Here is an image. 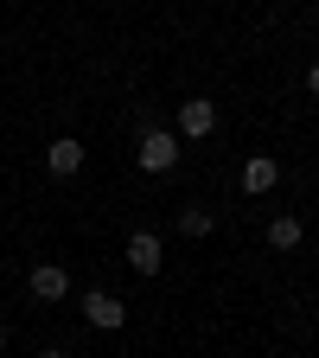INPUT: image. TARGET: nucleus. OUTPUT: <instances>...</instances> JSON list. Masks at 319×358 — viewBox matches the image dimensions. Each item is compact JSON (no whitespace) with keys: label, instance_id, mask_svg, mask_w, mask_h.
Segmentation results:
<instances>
[{"label":"nucleus","instance_id":"1","mask_svg":"<svg viewBox=\"0 0 319 358\" xmlns=\"http://www.w3.org/2000/svg\"><path fill=\"white\" fill-rule=\"evenodd\" d=\"M134 160H141V173H172V166H179V134H172V128H141Z\"/></svg>","mask_w":319,"mask_h":358},{"label":"nucleus","instance_id":"9","mask_svg":"<svg viewBox=\"0 0 319 358\" xmlns=\"http://www.w3.org/2000/svg\"><path fill=\"white\" fill-rule=\"evenodd\" d=\"M179 231H186V237H211V211H179Z\"/></svg>","mask_w":319,"mask_h":358},{"label":"nucleus","instance_id":"3","mask_svg":"<svg viewBox=\"0 0 319 358\" xmlns=\"http://www.w3.org/2000/svg\"><path fill=\"white\" fill-rule=\"evenodd\" d=\"M83 320H89V327H103V333H115V327L128 320V307H121L109 288H89V294H83Z\"/></svg>","mask_w":319,"mask_h":358},{"label":"nucleus","instance_id":"7","mask_svg":"<svg viewBox=\"0 0 319 358\" xmlns=\"http://www.w3.org/2000/svg\"><path fill=\"white\" fill-rule=\"evenodd\" d=\"M45 166H52L58 179H71V173L83 166V141H71V134H58V141L45 148Z\"/></svg>","mask_w":319,"mask_h":358},{"label":"nucleus","instance_id":"2","mask_svg":"<svg viewBox=\"0 0 319 358\" xmlns=\"http://www.w3.org/2000/svg\"><path fill=\"white\" fill-rule=\"evenodd\" d=\"M217 128V103L211 96H192V103H179V141H205V134Z\"/></svg>","mask_w":319,"mask_h":358},{"label":"nucleus","instance_id":"6","mask_svg":"<svg viewBox=\"0 0 319 358\" xmlns=\"http://www.w3.org/2000/svg\"><path fill=\"white\" fill-rule=\"evenodd\" d=\"M275 179H281V166L268 160V154H249V160H243V192H249V199L275 192Z\"/></svg>","mask_w":319,"mask_h":358},{"label":"nucleus","instance_id":"12","mask_svg":"<svg viewBox=\"0 0 319 358\" xmlns=\"http://www.w3.org/2000/svg\"><path fill=\"white\" fill-rule=\"evenodd\" d=\"M45 358H58V352H45Z\"/></svg>","mask_w":319,"mask_h":358},{"label":"nucleus","instance_id":"5","mask_svg":"<svg viewBox=\"0 0 319 358\" xmlns=\"http://www.w3.org/2000/svg\"><path fill=\"white\" fill-rule=\"evenodd\" d=\"M160 262H166V250H160L154 231H134V237H128V268H134V275H154Z\"/></svg>","mask_w":319,"mask_h":358},{"label":"nucleus","instance_id":"10","mask_svg":"<svg viewBox=\"0 0 319 358\" xmlns=\"http://www.w3.org/2000/svg\"><path fill=\"white\" fill-rule=\"evenodd\" d=\"M306 90H313V96H319V64H313V71H306Z\"/></svg>","mask_w":319,"mask_h":358},{"label":"nucleus","instance_id":"8","mask_svg":"<svg viewBox=\"0 0 319 358\" xmlns=\"http://www.w3.org/2000/svg\"><path fill=\"white\" fill-rule=\"evenodd\" d=\"M268 243H275V250H294V243H300V217H288V211H281L275 224H268Z\"/></svg>","mask_w":319,"mask_h":358},{"label":"nucleus","instance_id":"4","mask_svg":"<svg viewBox=\"0 0 319 358\" xmlns=\"http://www.w3.org/2000/svg\"><path fill=\"white\" fill-rule=\"evenodd\" d=\"M26 288H32V301H64L71 294V275H64L58 262H38L32 275H26Z\"/></svg>","mask_w":319,"mask_h":358},{"label":"nucleus","instance_id":"11","mask_svg":"<svg viewBox=\"0 0 319 358\" xmlns=\"http://www.w3.org/2000/svg\"><path fill=\"white\" fill-rule=\"evenodd\" d=\"M0 352H7V327H0Z\"/></svg>","mask_w":319,"mask_h":358}]
</instances>
